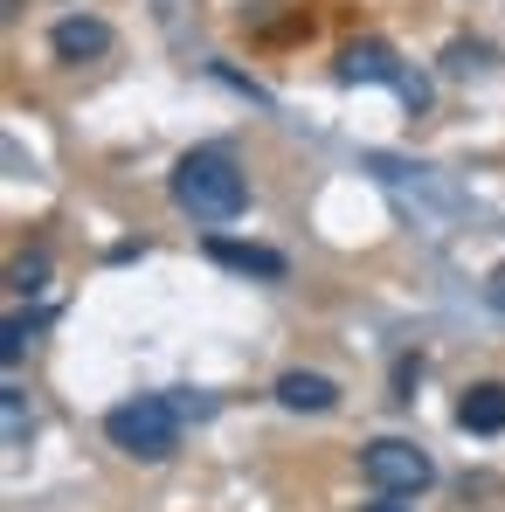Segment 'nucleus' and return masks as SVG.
Returning <instances> with one entry per match:
<instances>
[{
	"mask_svg": "<svg viewBox=\"0 0 505 512\" xmlns=\"http://www.w3.org/2000/svg\"><path fill=\"white\" fill-rule=\"evenodd\" d=\"M167 194H173V208H180L187 222H201V229H222V222H236V215L250 208V180H243V167H236L222 146L180 153Z\"/></svg>",
	"mask_w": 505,
	"mask_h": 512,
	"instance_id": "1",
	"label": "nucleus"
},
{
	"mask_svg": "<svg viewBox=\"0 0 505 512\" xmlns=\"http://www.w3.org/2000/svg\"><path fill=\"white\" fill-rule=\"evenodd\" d=\"M104 436H111L125 457H139V464H167L173 450H180V409H173L167 395L118 402V409L104 416Z\"/></svg>",
	"mask_w": 505,
	"mask_h": 512,
	"instance_id": "2",
	"label": "nucleus"
},
{
	"mask_svg": "<svg viewBox=\"0 0 505 512\" xmlns=\"http://www.w3.org/2000/svg\"><path fill=\"white\" fill-rule=\"evenodd\" d=\"M360 478L381 492V499H416L436 485V457L409 443V436H374L367 450H360Z\"/></svg>",
	"mask_w": 505,
	"mask_h": 512,
	"instance_id": "3",
	"label": "nucleus"
},
{
	"mask_svg": "<svg viewBox=\"0 0 505 512\" xmlns=\"http://www.w3.org/2000/svg\"><path fill=\"white\" fill-rule=\"evenodd\" d=\"M49 49H56V63H97V56H111V21H97V14H63V21L49 28Z\"/></svg>",
	"mask_w": 505,
	"mask_h": 512,
	"instance_id": "4",
	"label": "nucleus"
},
{
	"mask_svg": "<svg viewBox=\"0 0 505 512\" xmlns=\"http://www.w3.org/2000/svg\"><path fill=\"white\" fill-rule=\"evenodd\" d=\"M339 84H395L402 77V63H395V49L388 42H374V35H360V42H346L333 63Z\"/></svg>",
	"mask_w": 505,
	"mask_h": 512,
	"instance_id": "5",
	"label": "nucleus"
},
{
	"mask_svg": "<svg viewBox=\"0 0 505 512\" xmlns=\"http://www.w3.org/2000/svg\"><path fill=\"white\" fill-rule=\"evenodd\" d=\"M277 402H284L291 416H326V409H339V381H326V374H305V367H291V374L277 381Z\"/></svg>",
	"mask_w": 505,
	"mask_h": 512,
	"instance_id": "6",
	"label": "nucleus"
},
{
	"mask_svg": "<svg viewBox=\"0 0 505 512\" xmlns=\"http://www.w3.org/2000/svg\"><path fill=\"white\" fill-rule=\"evenodd\" d=\"M457 429H471V436H499V429H505V388H499V381L464 388V402H457Z\"/></svg>",
	"mask_w": 505,
	"mask_h": 512,
	"instance_id": "7",
	"label": "nucleus"
},
{
	"mask_svg": "<svg viewBox=\"0 0 505 512\" xmlns=\"http://www.w3.org/2000/svg\"><path fill=\"white\" fill-rule=\"evenodd\" d=\"M208 256L222 263V270H243V277H284V256L277 250H256V243H229V236H208Z\"/></svg>",
	"mask_w": 505,
	"mask_h": 512,
	"instance_id": "8",
	"label": "nucleus"
},
{
	"mask_svg": "<svg viewBox=\"0 0 505 512\" xmlns=\"http://www.w3.org/2000/svg\"><path fill=\"white\" fill-rule=\"evenodd\" d=\"M0 409H7V443L21 450V436H28V409H21V388H7V395H0Z\"/></svg>",
	"mask_w": 505,
	"mask_h": 512,
	"instance_id": "9",
	"label": "nucleus"
},
{
	"mask_svg": "<svg viewBox=\"0 0 505 512\" xmlns=\"http://www.w3.org/2000/svg\"><path fill=\"white\" fill-rule=\"evenodd\" d=\"M478 63H485V49H478V42H450V49H443V70H457V77H464V70H478Z\"/></svg>",
	"mask_w": 505,
	"mask_h": 512,
	"instance_id": "10",
	"label": "nucleus"
},
{
	"mask_svg": "<svg viewBox=\"0 0 505 512\" xmlns=\"http://www.w3.org/2000/svg\"><path fill=\"white\" fill-rule=\"evenodd\" d=\"M42 277H49L42 256H21V263H14V291H42Z\"/></svg>",
	"mask_w": 505,
	"mask_h": 512,
	"instance_id": "11",
	"label": "nucleus"
},
{
	"mask_svg": "<svg viewBox=\"0 0 505 512\" xmlns=\"http://www.w3.org/2000/svg\"><path fill=\"white\" fill-rule=\"evenodd\" d=\"M21 346H28V326H21V319H7V340H0V360L14 367V360H21Z\"/></svg>",
	"mask_w": 505,
	"mask_h": 512,
	"instance_id": "12",
	"label": "nucleus"
},
{
	"mask_svg": "<svg viewBox=\"0 0 505 512\" xmlns=\"http://www.w3.org/2000/svg\"><path fill=\"white\" fill-rule=\"evenodd\" d=\"M485 298H492V305L505 312V270H492V291H485Z\"/></svg>",
	"mask_w": 505,
	"mask_h": 512,
	"instance_id": "13",
	"label": "nucleus"
},
{
	"mask_svg": "<svg viewBox=\"0 0 505 512\" xmlns=\"http://www.w3.org/2000/svg\"><path fill=\"white\" fill-rule=\"evenodd\" d=\"M367 512H409V506H395V499H381V506H367Z\"/></svg>",
	"mask_w": 505,
	"mask_h": 512,
	"instance_id": "14",
	"label": "nucleus"
}]
</instances>
